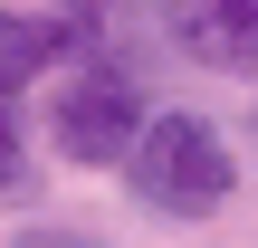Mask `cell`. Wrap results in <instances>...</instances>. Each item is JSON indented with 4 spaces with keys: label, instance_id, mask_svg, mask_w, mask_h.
<instances>
[{
    "label": "cell",
    "instance_id": "cell-7",
    "mask_svg": "<svg viewBox=\"0 0 258 248\" xmlns=\"http://www.w3.org/2000/svg\"><path fill=\"white\" fill-rule=\"evenodd\" d=\"M19 248H96V239H67V229H38V239H19Z\"/></svg>",
    "mask_w": 258,
    "mask_h": 248
},
{
    "label": "cell",
    "instance_id": "cell-6",
    "mask_svg": "<svg viewBox=\"0 0 258 248\" xmlns=\"http://www.w3.org/2000/svg\"><path fill=\"white\" fill-rule=\"evenodd\" d=\"M77 19H115V10H134V0H67Z\"/></svg>",
    "mask_w": 258,
    "mask_h": 248
},
{
    "label": "cell",
    "instance_id": "cell-1",
    "mask_svg": "<svg viewBox=\"0 0 258 248\" xmlns=\"http://www.w3.org/2000/svg\"><path fill=\"white\" fill-rule=\"evenodd\" d=\"M124 182H134L144 210H163V220H201V210H220V201L239 191V162H230V143H220L211 115H182V105H172V115H153V124L134 134Z\"/></svg>",
    "mask_w": 258,
    "mask_h": 248
},
{
    "label": "cell",
    "instance_id": "cell-5",
    "mask_svg": "<svg viewBox=\"0 0 258 248\" xmlns=\"http://www.w3.org/2000/svg\"><path fill=\"white\" fill-rule=\"evenodd\" d=\"M19 182V124H10V105H0V191Z\"/></svg>",
    "mask_w": 258,
    "mask_h": 248
},
{
    "label": "cell",
    "instance_id": "cell-2",
    "mask_svg": "<svg viewBox=\"0 0 258 248\" xmlns=\"http://www.w3.org/2000/svg\"><path fill=\"white\" fill-rule=\"evenodd\" d=\"M48 124H57V153L96 172V162H124V153H134V134H144L153 115H144L134 67H86L77 86H57V115H48Z\"/></svg>",
    "mask_w": 258,
    "mask_h": 248
},
{
    "label": "cell",
    "instance_id": "cell-3",
    "mask_svg": "<svg viewBox=\"0 0 258 248\" xmlns=\"http://www.w3.org/2000/svg\"><path fill=\"white\" fill-rule=\"evenodd\" d=\"M96 29L105 19H38V10H0V105L19 96V86H38L57 57H77V48H96Z\"/></svg>",
    "mask_w": 258,
    "mask_h": 248
},
{
    "label": "cell",
    "instance_id": "cell-4",
    "mask_svg": "<svg viewBox=\"0 0 258 248\" xmlns=\"http://www.w3.org/2000/svg\"><path fill=\"white\" fill-rule=\"evenodd\" d=\"M163 29L201 67H258V0H163Z\"/></svg>",
    "mask_w": 258,
    "mask_h": 248
}]
</instances>
